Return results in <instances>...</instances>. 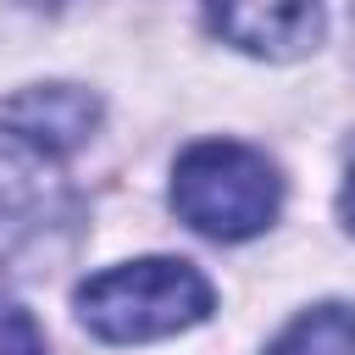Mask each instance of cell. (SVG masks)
I'll list each match as a JSON object with an SVG mask.
<instances>
[{"instance_id": "1", "label": "cell", "mask_w": 355, "mask_h": 355, "mask_svg": "<svg viewBox=\"0 0 355 355\" xmlns=\"http://www.w3.org/2000/svg\"><path fill=\"white\" fill-rule=\"evenodd\" d=\"M205 316H211V283L189 261H172V255L94 272L78 288V322L111 344L166 338V333H183Z\"/></svg>"}, {"instance_id": "2", "label": "cell", "mask_w": 355, "mask_h": 355, "mask_svg": "<svg viewBox=\"0 0 355 355\" xmlns=\"http://www.w3.org/2000/svg\"><path fill=\"white\" fill-rule=\"evenodd\" d=\"M172 205L194 233L239 244V239H255L277 216L283 183H277V172L261 150L233 144V139H205V144L178 155Z\"/></svg>"}, {"instance_id": "3", "label": "cell", "mask_w": 355, "mask_h": 355, "mask_svg": "<svg viewBox=\"0 0 355 355\" xmlns=\"http://www.w3.org/2000/svg\"><path fill=\"white\" fill-rule=\"evenodd\" d=\"M72 216L67 183L55 178L50 155L11 128H0V261H17L22 250L44 244L50 227Z\"/></svg>"}, {"instance_id": "4", "label": "cell", "mask_w": 355, "mask_h": 355, "mask_svg": "<svg viewBox=\"0 0 355 355\" xmlns=\"http://www.w3.org/2000/svg\"><path fill=\"white\" fill-rule=\"evenodd\" d=\"M205 11L227 44L272 61H294L322 39V0H205Z\"/></svg>"}, {"instance_id": "5", "label": "cell", "mask_w": 355, "mask_h": 355, "mask_svg": "<svg viewBox=\"0 0 355 355\" xmlns=\"http://www.w3.org/2000/svg\"><path fill=\"white\" fill-rule=\"evenodd\" d=\"M100 122V100L72 89V83H39V89H22L11 105H6V128L28 144H39L44 155H67L78 150Z\"/></svg>"}, {"instance_id": "6", "label": "cell", "mask_w": 355, "mask_h": 355, "mask_svg": "<svg viewBox=\"0 0 355 355\" xmlns=\"http://www.w3.org/2000/svg\"><path fill=\"white\" fill-rule=\"evenodd\" d=\"M266 355H355V311L349 305H316L294 316Z\"/></svg>"}, {"instance_id": "7", "label": "cell", "mask_w": 355, "mask_h": 355, "mask_svg": "<svg viewBox=\"0 0 355 355\" xmlns=\"http://www.w3.org/2000/svg\"><path fill=\"white\" fill-rule=\"evenodd\" d=\"M0 355H44V333L17 305H0Z\"/></svg>"}, {"instance_id": "8", "label": "cell", "mask_w": 355, "mask_h": 355, "mask_svg": "<svg viewBox=\"0 0 355 355\" xmlns=\"http://www.w3.org/2000/svg\"><path fill=\"white\" fill-rule=\"evenodd\" d=\"M67 0H0V33L6 28H17V22H33V17H50V11H61Z\"/></svg>"}, {"instance_id": "9", "label": "cell", "mask_w": 355, "mask_h": 355, "mask_svg": "<svg viewBox=\"0 0 355 355\" xmlns=\"http://www.w3.org/2000/svg\"><path fill=\"white\" fill-rule=\"evenodd\" d=\"M338 216H344V227L355 233V155H349V172H344V194H338Z\"/></svg>"}]
</instances>
